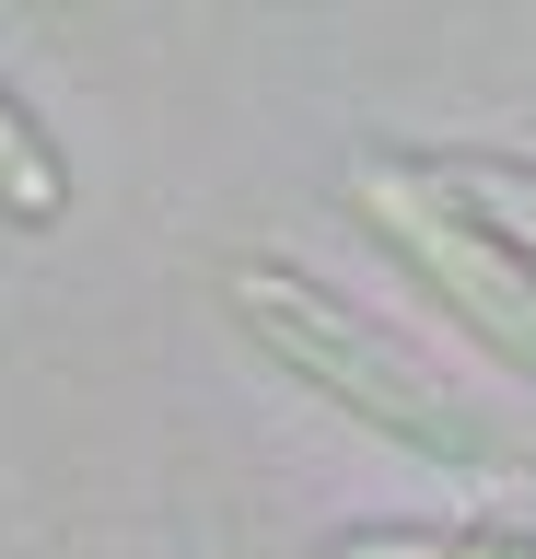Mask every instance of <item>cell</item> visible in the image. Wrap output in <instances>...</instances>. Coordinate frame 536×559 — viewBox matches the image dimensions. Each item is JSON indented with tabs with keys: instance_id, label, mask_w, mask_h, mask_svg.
Segmentation results:
<instances>
[{
	"instance_id": "obj_3",
	"label": "cell",
	"mask_w": 536,
	"mask_h": 559,
	"mask_svg": "<svg viewBox=\"0 0 536 559\" xmlns=\"http://www.w3.org/2000/svg\"><path fill=\"white\" fill-rule=\"evenodd\" d=\"M0 199L24 210V222H47V210H59V152H47L12 105H0Z\"/></svg>"
},
{
	"instance_id": "obj_2",
	"label": "cell",
	"mask_w": 536,
	"mask_h": 559,
	"mask_svg": "<svg viewBox=\"0 0 536 559\" xmlns=\"http://www.w3.org/2000/svg\"><path fill=\"white\" fill-rule=\"evenodd\" d=\"M234 304H246L257 326H269V338L291 349V361H315V373L338 384L350 408H373L385 431H420V443H443V454H478V419H455L443 396H420V384L396 373L385 349H361V338H350V326H338L326 304H303V292H281L269 269H234Z\"/></svg>"
},
{
	"instance_id": "obj_4",
	"label": "cell",
	"mask_w": 536,
	"mask_h": 559,
	"mask_svg": "<svg viewBox=\"0 0 536 559\" xmlns=\"http://www.w3.org/2000/svg\"><path fill=\"white\" fill-rule=\"evenodd\" d=\"M338 559H455V548H431V536H385V548H338Z\"/></svg>"
},
{
	"instance_id": "obj_5",
	"label": "cell",
	"mask_w": 536,
	"mask_h": 559,
	"mask_svg": "<svg viewBox=\"0 0 536 559\" xmlns=\"http://www.w3.org/2000/svg\"><path fill=\"white\" fill-rule=\"evenodd\" d=\"M455 559H525V548H455Z\"/></svg>"
},
{
	"instance_id": "obj_1",
	"label": "cell",
	"mask_w": 536,
	"mask_h": 559,
	"mask_svg": "<svg viewBox=\"0 0 536 559\" xmlns=\"http://www.w3.org/2000/svg\"><path fill=\"white\" fill-rule=\"evenodd\" d=\"M361 210H373V222H385V234L408 245V257H420V269L443 280V292H455V304L478 314L513 361H536V280L513 269L490 234H466V210L443 199L431 175H408V164H361Z\"/></svg>"
}]
</instances>
